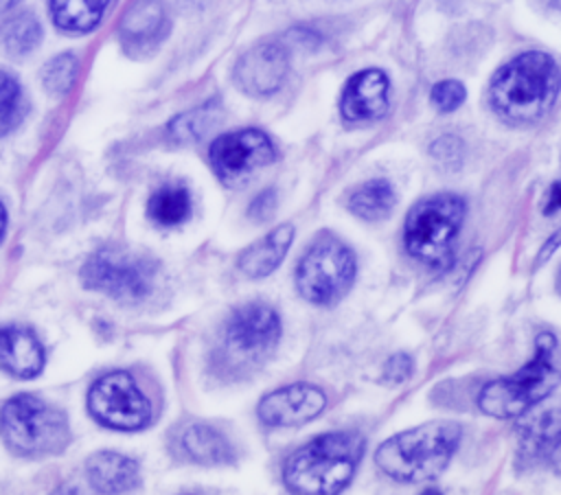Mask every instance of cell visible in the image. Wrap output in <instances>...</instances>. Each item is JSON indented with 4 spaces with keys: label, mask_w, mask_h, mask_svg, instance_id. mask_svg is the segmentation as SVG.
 <instances>
[{
    "label": "cell",
    "mask_w": 561,
    "mask_h": 495,
    "mask_svg": "<svg viewBox=\"0 0 561 495\" xmlns=\"http://www.w3.org/2000/svg\"><path fill=\"white\" fill-rule=\"evenodd\" d=\"M460 436L456 421H430L381 442L375 464L397 482H425L447 469Z\"/></svg>",
    "instance_id": "obj_3"
},
{
    "label": "cell",
    "mask_w": 561,
    "mask_h": 495,
    "mask_svg": "<svg viewBox=\"0 0 561 495\" xmlns=\"http://www.w3.org/2000/svg\"><path fill=\"white\" fill-rule=\"evenodd\" d=\"M90 414L105 427L134 431L151 421V403L129 372L99 377L88 392Z\"/></svg>",
    "instance_id": "obj_10"
},
{
    "label": "cell",
    "mask_w": 561,
    "mask_h": 495,
    "mask_svg": "<svg viewBox=\"0 0 561 495\" xmlns=\"http://www.w3.org/2000/svg\"><path fill=\"white\" fill-rule=\"evenodd\" d=\"M397 204L394 188L388 180H368L353 188V193L346 199L348 210L366 221H377L390 215V210Z\"/></svg>",
    "instance_id": "obj_21"
},
{
    "label": "cell",
    "mask_w": 561,
    "mask_h": 495,
    "mask_svg": "<svg viewBox=\"0 0 561 495\" xmlns=\"http://www.w3.org/2000/svg\"><path fill=\"white\" fill-rule=\"evenodd\" d=\"M50 495H77V488H75V486H68V484H64V486H59L57 491H53Z\"/></svg>",
    "instance_id": "obj_35"
},
{
    "label": "cell",
    "mask_w": 561,
    "mask_h": 495,
    "mask_svg": "<svg viewBox=\"0 0 561 495\" xmlns=\"http://www.w3.org/2000/svg\"><path fill=\"white\" fill-rule=\"evenodd\" d=\"M561 383V353L548 331L535 339L533 359L515 375L486 383L478 394V407L495 418H515L546 399Z\"/></svg>",
    "instance_id": "obj_4"
},
{
    "label": "cell",
    "mask_w": 561,
    "mask_h": 495,
    "mask_svg": "<svg viewBox=\"0 0 561 495\" xmlns=\"http://www.w3.org/2000/svg\"><path fill=\"white\" fill-rule=\"evenodd\" d=\"M158 263L118 245H107L88 256L81 267V280L88 289L107 293L121 302H140L153 287Z\"/></svg>",
    "instance_id": "obj_8"
},
{
    "label": "cell",
    "mask_w": 561,
    "mask_h": 495,
    "mask_svg": "<svg viewBox=\"0 0 561 495\" xmlns=\"http://www.w3.org/2000/svg\"><path fill=\"white\" fill-rule=\"evenodd\" d=\"M77 72H79L77 57L72 53H61L44 66V70H42L44 88L50 94H66L75 83Z\"/></svg>",
    "instance_id": "obj_27"
},
{
    "label": "cell",
    "mask_w": 561,
    "mask_h": 495,
    "mask_svg": "<svg viewBox=\"0 0 561 495\" xmlns=\"http://www.w3.org/2000/svg\"><path fill=\"white\" fill-rule=\"evenodd\" d=\"M42 39V26L31 13H20L7 22L4 28V48L11 55L31 53Z\"/></svg>",
    "instance_id": "obj_26"
},
{
    "label": "cell",
    "mask_w": 561,
    "mask_h": 495,
    "mask_svg": "<svg viewBox=\"0 0 561 495\" xmlns=\"http://www.w3.org/2000/svg\"><path fill=\"white\" fill-rule=\"evenodd\" d=\"M364 453V438L355 431H329L296 449L283 480L294 495H337L351 480Z\"/></svg>",
    "instance_id": "obj_2"
},
{
    "label": "cell",
    "mask_w": 561,
    "mask_h": 495,
    "mask_svg": "<svg viewBox=\"0 0 561 495\" xmlns=\"http://www.w3.org/2000/svg\"><path fill=\"white\" fill-rule=\"evenodd\" d=\"M432 103L440 110V112H454L458 110L462 103H465V96H467V90L460 81L456 79H445V81H438L432 92Z\"/></svg>",
    "instance_id": "obj_28"
},
{
    "label": "cell",
    "mask_w": 561,
    "mask_h": 495,
    "mask_svg": "<svg viewBox=\"0 0 561 495\" xmlns=\"http://www.w3.org/2000/svg\"><path fill=\"white\" fill-rule=\"evenodd\" d=\"M44 366V348L39 339L20 326L0 329V368L13 377L31 379Z\"/></svg>",
    "instance_id": "obj_18"
},
{
    "label": "cell",
    "mask_w": 561,
    "mask_h": 495,
    "mask_svg": "<svg viewBox=\"0 0 561 495\" xmlns=\"http://www.w3.org/2000/svg\"><path fill=\"white\" fill-rule=\"evenodd\" d=\"M357 274L355 254L331 232H322L296 267V287L313 304H335L346 296Z\"/></svg>",
    "instance_id": "obj_7"
},
{
    "label": "cell",
    "mask_w": 561,
    "mask_h": 495,
    "mask_svg": "<svg viewBox=\"0 0 561 495\" xmlns=\"http://www.w3.org/2000/svg\"><path fill=\"white\" fill-rule=\"evenodd\" d=\"M432 156L440 162V164H451L456 166L462 158V142L456 136H440L434 145H432Z\"/></svg>",
    "instance_id": "obj_29"
},
{
    "label": "cell",
    "mask_w": 561,
    "mask_h": 495,
    "mask_svg": "<svg viewBox=\"0 0 561 495\" xmlns=\"http://www.w3.org/2000/svg\"><path fill=\"white\" fill-rule=\"evenodd\" d=\"M465 212V199L454 193L419 199L410 208L403 228V243L410 256L425 265H443L451 254Z\"/></svg>",
    "instance_id": "obj_6"
},
{
    "label": "cell",
    "mask_w": 561,
    "mask_h": 495,
    "mask_svg": "<svg viewBox=\"0 0 561 495\" xmlns=\"http://www.w3.org/2000/svg\"><path fill=\"white\" fill-rule=\"evenodd\" d=\"M213 171L224 184H243L254 171L276 160V147L272 138L256 127L221 134L208 149Z\"/></svg>",
    "instance_id": "obj_11"
},
{
    "label": "cell",
    "mask_w": 561,
    "mask_h": 495,
    "mask_svg": "<svg viewBox=\"0 0 561 495\" xmlns=\"http://www.w3.org/2000/svg\"><path fill=\"white\" fill-rule=\"evenodd\" d=\"M219 116H221V103L219 99H213L171 118V123L167 125V134L173 142H180V145L195 142L219 120Z\"/></svg>",
    "instance_id": "obj_23"
},
{
    "label": "cell",
    "mask_w": 561,
    "mask_h": 495,
    "mask_svg": "<svg viewBox=\"0 0 561 495\" xmlns=\"http://www.w3.org/2000/svg\"><path fill=\"white\" fill-rule=\"evenodd\" d=\"M4 226H7V212H4V208H2V204H0V239H2V234H4Z\"/></svg>",
    "instance_id": "obj_36"
},
{
    "label": "cell",
    "mask_w": 561,
    "mask_h": 495,
    "mask_svg": "<svg viewBox=\"0 0 561 495\" xmlns=\"http://www.w3.org/2000/svg\"><path fill=\"white\" fill-rule=\"evenodd\" d=\"M561 440V405L548 407L517 429V467H537L552 456Z\"/></svg>",
    "instance_id": "obj_15"
},
{
    "label": "cell",
    "mask_w": 561,
    "mask_h": 495,
    "mask_svg": "<svg viewBox=\"0 0 561 495\" xmlns=\"http://www.w3.org/2000/svg\"><path fill=\"white\" fill-rule=\"evenodd\" d=\"M561 88L557 61L539 50H528L504 64L491 79L489 103L508 123L526 125L543 118Z\"/></svg>",
    "instance_id": "obj_1"
},
{
    "label": "cell",
    "mask_w": 561,
    "mask_h": 495,
    "mask_svg": "<svg viewBox=\"0 0 561 495\" xmlns=\"http://www.w3.org/2000/svg\"><path fill=\"white\" fill-rule=\"evenodd\" d=\"M24 114L26 96L20 83L11 74L0 72V138L20 125Z\"/></svg>",
    "instance_id": "obj_25"
},
{
    "label": "cell",
    "mask_w": 561,
    "mask_h": 495,
    "mask_svg": "<svg viewBox=\"0 0 561 495\" xmlns=\"http://www.w3.org/2000/svg\"><path fill=\"white\" fill-rule=\"evenodd\" d=\"M559 245H561V228H559V230H557V232H554V234H552V237L541 245L539 256H537V265H541V263H543V261H546V258H548V256H550Z\"/></svg>",
    "instance_id": "obj_33"
},
{
    "label": "cell",
    "mask_w": 561,
    "mask_h": 495,
    "mask_svg": "<svg viewBox=\"0 0 561 495\" xmlns=\"http://www.w3.org/2000/svg\"><path fill=\"white\" fill-rule=\"evenodd\" d=\"M561 208V182H552L550 191H548V197H546V206H543V212L550 215L554 210Z\"/></svg>",
    "instance_id": "obj_32"
},
{
    "label": "cell",
    "mask_w": 561,
    "mask_h": 495,
    "mask_svg": "<svg viewBox=\"0 0 561 495\" xmlns=\"http://www.w3.org/2000/svg\"><path fill=\"white\" fill-rule=\"evenodd\" d=\"M388 77L377 68L353 74L340 99V112L346 120H373L388 110Z\"/></svg>",
    "instance_id": "obj_14"
},
{
    "label": "cell",
    "mask_w": 561,
    "mask_h": 495,
    "mask_svg": "<svg viewBox=\"0 0 561 495\" xmlns=\"http://www.w3.org/2000/svg\"><path fill=\"white\" fill-rule=\"evenodd\" d=\"M169 20L160 4L136 2L121 18V42L129 55L151 53L167 35Z\"/></svg>",
    "instance_id": "obj_16"
},
{
    "label": "cell",
    "mask_w": 561,
    "mask_h": 495,
    "mask_svg": "<svg viewBox=\"0 0 561 495\" xmlns=\"http://www.w3.org/2000/svg\"><path fill=\"white\" fill-rule=\"evenodd\" d=\"M175 453L188 462L197 464H226L234 460V449L228 438L206 425V423H188L175 434Z\"/></svg>",
    "instance_id": "obj_17"
},
{
    "label": "cell",
    "mask_w": 561,
    "mask_h": 495,
    "mask_svg": "<svg viewBox=\"0 0 561 495\" xmlns=\"http://www.w3.org/2000/svg\"><path fill=\"white\" fill-rule=\"evenodd\" d=\"M85 471H88V480H90L92 488L103 493V495L127 493L140 480L138 462L123 456V453H116V451L94 453L88 460Z\"/></svg>",
    "instance_id": "obj_19"
},
{
    "label": "cell",
    "mask_w": 561,
    "mask_h": 495,
    "mask_svg": "<svg viewBox=\"0 0 561 495\" xmlns=\"http://www.w3.org/2000/svg\"><path fill=\"white\" fill-rule=\"evenodd\" d=\"M289 72V57L283 44L261 42L245 50L234 68L232 77L241 92L248 96H270L280 90Z\"/></svg>",
    "instance_id": "obj_12"
},
{
    "label": "cell",
    "mask_w": 561,
    "mask_h": 495,
    "mask_svg": "<svg viewBox=\"0 0 561 495\" xmlns=\"http://www.w3.org/2000/svg\"><path fill=\"white\" fill-rule=\"evenodd\" d=\"M412 368H414L412 357L408 353H397L386 361L383 379L390 381V383H401L412 375Z\"/></svg>",
    "instance_id": "obj_30"
},
{
    "label": "cell",
    "mask_w": 561,
    "mask_h": 495,
    "mask_svg": "<svg viewBox=\"0 0 561 495\" xmlns=\"http://www.w3.org/2000/svg\"><path fill=\"white\" fill-rule=\"evenodd\" d=\"M550 460H552V464H554V469H557V473H561V440H559V445H557V449L552 451V456H550Z\"/></svg>",
    "instance_id": "obj_34"
},
{
    "label": "cell",
    "mask_w": 561,
    "mask_h": 495,
    "mask_svg": "<svg viewBox=\"0 0 561 495\" xmlns=\"http://www.w3.org/2000/svg\"><path fill=\"white\" fill-rule=\"evenodd\" d=\"M291 239H294L291 223L276 226L272 232H267L265 237H261L239 254L237 267L241 269V274L250 278H263L272 274L283 263L291 245Z\"/></svg>",
    "instance_id": "obj_20"
},
{
    "label": "cell",
    "mask_w": 561,
    "mask_h": 495,
    "mask_svg": "<svg viewBox=\"0 0 561 495\" xmlns=\"http://www.w3.org/2000/svg\"><path fill=\"white\" fill-rule=\"evenodd\" d=\"M327 405V396L311 383L283 385L259 401L256 414L272 427H296L320 416Z\"/></svg>",
    "instance_id": "obj_13"
},
{
    "label": "cell",
    "mask_w": 561,
    "mask_h": 495,
    "mask_svg": "<svg viewBox=\"0 0 561 495\" xmlns=\"http://www.w3.org/2000/svg\"><path fill=\"white\" fill-rule=\"evenodd\" d=\"M280 337L278 313L263 302L237 307L224 324L221 350L232 368L256 366L263 361Z\"/></svg>",
    "instance_id": "obj_9"
},
{
    "label": "cell",
    "mask_w": 561,
    "mask_h": 495,
    "mask_svg": "<svg viewBox=\"0 0 561 495\" xmlns=\"http://www.w3.org/2000/svg\"><path fill=\"white\" fill-rule=\"evenodd\" d=\"M105 9H107V2L57 0V2H50V18L61 31L85 33L99 24Z\"/></svg>",
    "instance_id": "obj_24"
},
{
    "label": "cell",
    "mask_w": 561,
    "mask_h": 495,
    "mask_svg": "<svg viewBox=\"0 0 561 495\" xmlns=\"http://www.w3.org/2000/svg\"><path fill=\"white\" fill-rule=\"evenodd\" d=\"M421 495H443L438 488H427V491H423Z\"/></svg>",
    "instance_id": "obj_37"
},
{
    "label": "cell",
    "mask_w": 561,
    "mask_h": 495,
    "mask_svg": "<svg viewBox=\"0 0 561 495\" xmlns=\"http://www.w3.org/2000/svg\"><path fill=\"white\" fill-rule=\"evenodd\" d=\"M147 215L158 226H178L191 215V193L184 184H162L147 204Z\"/></svg>",
    "instance_id": "obj_22"
},
{
    "label": "cell",
    "mask_w": 561,
    "mask_h": 495,
    "mask_svg": "<svg viewBox=\"0 0 561 495\" xmlns=\"http://www.w3.org/2000/svg\"><path fill=\"white\" fill-rule=\"evenodd\" d=\"M274 210H276V191H274V188H265V191H261V193L252 199V204H250V208H248V215H250L254 221H265L267 217H272Z\"/></svg>",
    "instance_id": "obj_31"
},
{
    "label": "cell",
    "mask_w": 561,
    "mask_h": 495,
    "mask_svg": "<svg viewBox=\"0 0 561 495\" xmlns=\"http://www.w3.org/2000/svg\"><path fill=\"white\" fill-rule=\"evenodd\" d=\"M0 434L20 456L59 453L70 440L66 414L33 394L13 396L2 405Z\"/></svg>",
    "instance_id": "obj_5"
}]
</instances>
